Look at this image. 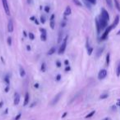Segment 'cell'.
<instances>
[{
    "mask_svg": "<svg viewBox=\"0 0 120 120\" xmlns=\"http://www.w3.org/2000/svg\"><path fill=\"white\" fill-rule=\"evenodd\" d=\"M99 25H100V28L101 30H104V29H105L106 27H107V25H108V22H109V20L106 19L105 17H104L103 16H99Z\"/></svg>",
    "mask_w": 120,
    "mask_h": 120,
    "instance_id": "cell-1",
    "label": "cell"
},
{
    "mask_svg": "<svg viewBox=\"0 0 120 120\" xmlns=\"http://www.w3.org/2000/svg\"><path fill=\"white\" fill-rule=\"evenodd\" d=\"M113 29H114V27H113L112 25H109V26H108L107 28H106V30H105V31H104V33L103 34V35L101 36V40L106 39V38H107V37H108V35H109V32H110L111 30H113Z\"/></svg>",
    "mask_w": 120,
    "mask_h": 120,
    "instance_id": "cell-2",
    "label": "cell"
},
{
    "mask_svg": "<svg viewBox=\"0 0 120 120\" xmlns=\"http://www.w3.org/2000/svg\"><path fill=\"white\" fill-rule=\"evenodd\" d=\"M67 36L65 38V39H64L63 43H62V45H61L59 49H58V54H62L64 52H65L66 46H67Z\"/></svg>",
    "mask_w": 120,
    "mask_h": 120,
    "instance_id": "cell-3",
    "label": "cell"
},
{
    "mask_svg": "<svg viewBox=\"0 0 120 120\" xmlns=\"http://www.w3.org/2000/svg\"><path fill=\"white\" fill-rule=\"evenodd\" d=\"M2 2H3V8H4L5 12H6L7 15L9 16L10 15V10H9V7H8V1H7V0H2Z\"/></svg>",
    "mask_w": 120,
    "mask_h": 120,
    "instance_id": "cell-4",
    "label": "cell"
},
{
    "mask_svg": "<svg viewBox=\"0 0 120 120\" xmlns=\"http://www.w3.org/2000/svg\"><path fill=\"white\" fill-rule=\"evenodd\" d=\"M106 76H107V70H101L99 72V74H98V79H100V80H102V79H104Z\"/></svg>",
    "mask_w": 120,
    "mask_h": 120,
    "instance_id": "cell-5",
    "label": "cell"
},
{
    "mask_svg": "<svg viewBox=\"0 0 120 120\" xmlns=\"http://www.w3.org/2000/svg\"><path fill=\"white\" fill-rule=\"evenodd\" d=\"M55 26V21H54V15H52L51 17H50V28L54 29Z\"/></svg>",
    "mask_w": 120,
    "mask_h": 120,
    "instance_id": "cell-6",
    "label": "cell"
},
{
    "mask_svg": "<svg viewBox=\"0 0 120 120\" xmlns=\"http://www.w3.org/2000/svg\"><path fill=\"white\" fill-rule=\"evenodd\" d=\"M19 101H20V95L17 93V92H16L15 93V96H14V105H18L19 104Z\"/></svg>",
    "mask_w": 120,
    "mask_h": 120,
    "instance_id": "cell-7",
    "label": "cell"
},
{
    "mask_svg": "<svg viewBox=\"0 0 120 120\" xmlns=\"http://www.w3.org/2000/svg\"><path fill=\"white\" fill-rule=\"evenodd\" d=\"M8 32H12L13 31V24H12V20H9V21H8Z\"/></svg>",
    "mask_w": 120,
    "mask_h": 120,
    "instance_id": "cell-8",
    "label": "cell"
},
{
    "mask_svg": "<svg viewBox=\"0 0 120 120\" xmlns=\"http://www.w3.org/2000/svg\"><path fill=\"white\" fill-rule=\"evenodd\" d=\"M19 71H20V75H21V77H25V75H26V71H25V70L23 69L22 66H21L20 65L19 67Z\"/></svg>",
    "mask_w": 120,
    "mask_h": 120,
    "instance_id": "cell-9",
    "label": "cell"
},
{
    "mask_svg": "<svg viewBox=\"0 0 120 120\" xmlns=\"http://www.w3.org/2000/svg\"><path fill=\"white\" fill-rule=\"evenodd\" d=\"M29 99H30V96H29V93L26 92V96H25V100H24V105H26L29 103Z\"/></svg>",
    "mask_w": 120,
    "mask_h": 120,
    "instance_id": "cell-10",
    "label": "cell"
},
{
    "mask_svg": "<svg viewBox=\"0 0 120 120\" xmlns=\"http://www.w3.org/2000/svg\"><path fill=\"white\" fill-rule=\"evenodd\" d=\"M61 95H62V92H60V93H58V95H57L56 96H55V98H54V99L53 103H52V104H53V105H55V104H56V103L58 101V100L60 99V96H61Z\"/></svg>",
    "mask_w": 120,
    "mask_h": 120,
    "instance_id": "cell-11",
    "label": "cell"
},
{
    "mask_svg": "<svg viewBox=\"0 0 120 120\" xmlns=\"http://www.w3.org/2000/svg\"><path fill=\"white\" fill-rule=\"evenodd\" d=\"M95 24H96V30H97V33H98V34H99V33H100L101 28H100V25H99V20H98V19H96Z\"/></svg>",
    "mask_w": 120,
    "mask_h": 120,
    "instance_id": "cell-12",
    "label": "cell"
},
{
    "mask_svg": "<svg viewBox=\"0 0 120 120\" xmlns=\"http://www.w3.org/2000/svg\"><path fill=\"white\" fill-rule=\"evenodd\" d=\"M119 16H116V18H115V20H114V23L112 24L113 27H114V28H115V27L117 26V25L119 24Z\"/></svg>",
    "mask_w": 120,
    "mask_h": 120,
    "instance_id": "cell-13",
    "label": "cell"
},
{
    "mask_svg": "<svg viewBox=\"0 0 120 120\" xmlns=\"http://www.w3.org/2000/svg\"><path fill=\"white\" fill-rule=\"evenodd\" d=\"M72 13V11H71V8L70 7H67V8H66L65 11H64V14H65V16H69V15Z\"/></svg>",
    "mask_w": 120,
    "mask_h": 120,
    "instance_id": "cell-14",
    "label": "cell"
},
{
    "mask_svg": "<svg viewBox=\"0 0 120 120\" xmlns=\"http://www.w3.org/2000/svg\"><path fill=\"white\" fill-rule=\"evenodd\" d=\"M114 4H115L116 8L118 9V11H120V4H119V0H114Z\"/></svg>",
    "mask_w": 120,
    "mask_h": 120,
    "instance_id": "cell-15",
    "label": "cell"
},
{
    "mask_svg": "<svg viewBox=\"0 0 120 120\" xmlns=\"http://www.w3.org/2000/svg\"><path fill=\"white\" fill-rule=\"evenodd\" d=\"M40 38H41L42 41H46L47 37H46V33H42L41 36H40Z\"/></svg>",
    "mask_w": 120,
    "mask_h": 120,
    "instance_id": "cell-16",
    "label": "cell"
},
{
    "mask_svg": "<svg viewBox=\"0 0 120 120\" xmlns=\"http://www.w3.org/2000/svg\"><path fill=\"white\" fill-rule=\"evenodd\" d=\"M109 61H110V55H109V53H108L106 56V65H109Z\"/></svg>",
    "mask_w": 120,
    "mask_h": 120,
    "instance_id": "cell-17",
    "label": "cell"
},
{
    "mask_svg": "<svg viewBox=\"0 0 120 120\" xmlns=\"http://www.w3.org/2000/svg\"><path fill=\"white\" fill-rule=\"evenodd\" d=\"M116 74H117L118 77H119L120 76V63L117 66V70H116Z\"/></svg>",
    "mask_w": 120,
    "mask_h": 120,
    "instance_id": "cell-18",
    "label": "cell"
},
{
    "mask_svg": "<svg viewBox=\"0 0 120 120\" xmlns=\"http://www.w3.org/2000/svg\"><path fill=\"white\" fill-rule=\"evenodd\" d=\"M72 1H73V3H75L76 5H77V6H79V7H82V3H81L79 0H72Z\"/></svg>",
    "mask_w": 120,
    "mask_h": 120,
    "instance_id": "cell-19",
    "label": "cell"
},
{
    "mask_svg": "<svg viewBox=\"0 0 120 120\" xmlns=\"http://www.w3.org/2000/svg\"><path fill=\"white\" fill-rule=\"evenodd\" d=\"M106 3H107L108 6H109V8H112V7H113V2H112V0H106Z\"/></svg>",
    "mask_w": 120,
    "mask_h": 120,
    "instance_id": "cell-20",
    "label": "cell"
},
{
    "mask_svg": "<svg viewBox=\"0 0 120 120\" xmlns=\"http://www.w3.org/2000/svg\"><path fill=\"white\" fill-rule=\"evenodd\" d=\"M95 110H93L92 112H91L90 114H87V115L86 116V119H88V118H91V117H92V116H93V115H94V114H95Z\"/></svg>",
    "mask_w": 120,
    "mask_h": 120,
    "instance_id": "cell-21",
    "label": "cell"
},
{
    "mask_svg": "<svg viewBox=\"0 0 120 120\" xmlns=\"http://www.w3.org/2000/svg\"><path fill=\"white\" fill-rule=\"evenodd\" d=\"M54 52H55V48H52L50 51H49L48 54H49V55H52V54L54 53Z\"/></svg>",
    "mask_w": 120,
    "mask_h": 120,
    "instance_id": "cell-22",
    "label": "cell"
},
{
    "mask_svg": "<svg viewBox=\"0 0 120 120\" xmlns=\"http://www.w3.org/2000/svg\"><path fill=\"white\" fill-rule=\"evenodd\" d=\"M62 32L60 31L59 36H58V43H60L61 42V40H62Z\"/></svg>",
    "mask_w": 120,
    "mask_h": 120,
    "instance_id": "cell-23",
    "label": "cell"
},
{
    "mask_svg": "<svg viewBox=\"0 0 120 120\" xmlns=\"http://www.w3.org/2000/svg\"><path fill=\"white\" fill-rule=\"evenodd\" d=\"M29 38L30 40H33L35 38V35H34L33 33H29Z\"/></svg>",
    "mask_w": 120,
    "mask_h": 120,
    "instance_id": "cell-24",
    "label": "cell"
},
{
    "mask_svg": "<svg viewBox=\"0 0 120 120\" xmlns=\"http://www.w3.org/2000/svg\"><path fill=\"white\" fill-rule=\"evenodd\" d=\"M8 44L9 45V46L12 45V38L11 37H8Z\"/></svg>",
    "mask_w": 120,
    "mask_h": 120,
    "instance_id": "cell-25",
    "label": "cell"
},
{
    "mask_svg": "<svg viewBox=\"0 0 120 120\" xmlns=\"http://www.w3.org/2000/svg\"><path fill=\"white\" fill-rule=\"evenodd\" d=\"M40 21H41L42 24H45V16H41V17H40Z\"/></svg>",
    "mask_w": 120,
    "mask_h": 120,
    "instance_id": "cell-26",
    "label": "cell"
},
{
    "mask_svg": "<svg viewBox=\"0 0 120 120\" xmlns=\"http://www.w3.org/2000/svg\"><path fill=\"white\" fill-rule=\"evenodd\" d=\"M86 1H87L88 3H91V4H95L96 3V0H86Z\"/></svg>",
    "mask_w": 120,
    "mask_h": 120,
    "instance_id": "cell-27",
    "label": "cell"
},
{
    "mask_svg": "<svg viewBox=\"0 0 120 120\" xmlns=\"http://www.w3.org/2000/svg\"><path fill=\"white\" fill-rule=\"evenodd\" d=\"M103 49H104V48H102V49H99V52H97V56H98V57H99V56H100V54L102 53V52H103Z\"/></svg>",
    "mask_w": 120,
    "mask_h": 120,
    "instance_id": "cell-28",
    "label": "cell"
},
{
    "mask_svg": "<svg viewBox=\"0 0 120 120\" xmlns=\"http://www.w3.org/2000/svg\"><path fill=\"white\" fill-rule=\"evenodd\" d=\"M92 51H93L92 48H88V55H91L92 53Z\"/></svg>",
    "mask_w": 120,
    "mask_h": 120,
    "instance_id": "cell-29",
    "label": "cell"
},
{
    "mask_svg": "<svg viewBox=\"0 0 120 120\" xmlns=\"http://www.w3.org/2000/svg\"><path fill=\"white\" fill-rule=\"evenodd\" d=\"M108 94H104V95H102L100 96V99H104V98H107L108 97Z\"/></svg>",
    "mask_w": 120,
    "mask_h": 120,
    "instance_id": "cell-30",
    "label": "cell"
},
{
    "mask_svg": "<svg viewBox=\"0 0 120 120\" xmlns=\"http://www.w3.org/2000/svg\"><path fill=\"white\" fill-rule=\"evenodd\" d=\"M45 63H43V64H42V67H41V70H42V71H43V72H45Z\"/></svg>",
    "mask_w": 120,
    "mask_h": 120,
    "instance_id": "cell-31",
    "label": "cell"
},
{
    "mask_svg": "<svg viewBox=\"0 0 120 120\" xmlns=\"http://www.w3.org/2000/svg\"><path fill=\"white\" fill-rule=\"evenodd\" d=\"M45 11H46V12H49L50 11V7H48V6H46L45 8Z\"/></svg>",
    "mask_w": 120,
    "mask_h": 120,
    "instance_id": "cell-32",
    "label": "cell"
},
{
    "mask_svg": "<svg viewBox=\"0 0 120 120\" xmlns=\"http://www.w3.org/2000/svg\"><path fill=\"white\" fill-rule=\"evenodd\" d=\"M56 65L58 67H61V62L60 61H57L56 62Z\"/></svg>",
    "mask_w": 120,
    "mask_h": 120,
    "instance_id": "cell-33",
    "label": "cell"
},
{
    "mask_svg": "<svg viewBox=\"0 0 120 120\" xmlns=\"http://www.w3.org/2000/svg\"><path fill=\"white\" fill-rule=\"evenodd\" d=\"M40 30L42 32V33H46V30H44V29H40Z\"/></svg>",
    "mask_w": 120,
    "mask_h": 120,
    "instance_id": "cell-34",
    "label": "cell"
},
{
    "mask_svg": "<svg viewBox=\"0 0 120 120\" xmlns=\"http://www.w3.org/2000/svg\"><path fill=\"white\" fill-rule=\"evenodd\" d=\"M60 79H61V75H59V74H58V76H57V80H60Z\"/></svg>",
    "mask_w": 120,
    "mask_h": 120,
    "instance_id": "cell-35",
    "label": "cell"
},
{
    "mask_svg": "<svg viewBox=\"0 0 120 120\" xmlns=\"http://www.w3.org/2000/svg\"><path fill=\"white\" fill-rule=\"evenodd\" d=\"M20 117H21V114H18V115L17 116V118H16V120H17L18 119H20Z\"/></svg>",
    "mask_w": 120,
    "mask_h": 120,
    "instance_id": "cell-36",
    "label": "cell"
},
{
    "mask_svg": "<svg viewBox=\"0 0 120 120\" xmlns=\"http://www.w3.org/2000/svg\"><path fill=\"white\" fill-rule=\"evenodd\" d=\"M65 70L66 71H69V70H70V67H67V68L65 69Z\"/></svg>",
    "mask_w": 120,
    "mask_h": 120,
    "instance_id": "cell-37",
    "label": "cell"
},
{
    "mask_svg": "<svg viewBox=\"0 0 120 120\" xmlns=\"http://www.w3.org/2000/svg\"><path fill=\"white\" fill-rule=\"evenodd\" d=\"M118 105H120V100H119V101H118Z\"/></svg>",
    "mask_w": 120,
    "mask_h": 120,
    "instance_id": "cell-38",
    "label": "cell"
},
{
    "mask_svg": "<svg viewBox=\"0 0 120 120\" xmlns=\"http://www.w3.org/2000/svg\"><path fill=\"white\" fill-rule=\"evenodd\" d=\"M104 120H110V118H105Z\"/></svg>",
    "mask_w": 120,
    "mask_h": 120,
    "instance_id": "cell-39",
    "label": "cell"
},
{
    "mask_svg": "<svg viewBox=\"0 0 120 120\" xmlns=\"http://www.w3.org/2000/svg\"><path fill=\"white\" fill-rule=\"evenodd\" d=\"M65 64L66 65H68V60H65Z\"/></svg>",
    "mask_w": 120,
    "mask_h": 120,
    "instance_id": "cell-40",
    "label": "cell"
},
{
    "mask_svg": "<svg viewBox=\"0 0 120 120\" xmlns=\"http://www.w3.org/2000/svg\"><path fill=\"white\" fill-rule=\"evenodd\" d=\"M27 50H28V51H30V46H27Z\"/></svg>",
    "mask_w": 120,
    "mask_h": 120,
    "instance_id": "cell-41",
    "label": "cell"
},
{
    "mask_svg": "<svg viewBox=\"0 0 120 120\" xmlns=\"http://www.w3.org/2000/svg\"><path fill=\"white\" fill-rule=\"evenodd\" d=\"M23 34H24V36H26V31L23 32Z\"/></svg>",
    "mask_w": 120,
    "mask_h": 120,
    "instance_id": "cell-42",
    "label": "cell"
},
{
    "mask_svg": "<svg viewBox=\"0 0 120 120\" xmlns=\"http://www.w3.org/2000/svg\"><path fill=\"white\" fill-rule=\"evenodd\" d=\"M66 114H67V113H64V114H63V115H62V118H63L64 116H66Z\"/></svg>",
    "mask_w": 120,
    "mask_h": 120,
    "instance_id": "cell-43",
    "label": "cell"
},
{
    "mask_svg": "<svg viewBox=\"0 0 120 120\" xmlns=\"http://www.w3.org/2000/svg\"><path fill=\"white\" fill-rule=\"evenodd\" d=\"M117 35H120V30H119V31L117 33Z\"/></svg>",
    "mask_w": 120,
    "mask_h": 120,
    "instance_id": "cell-44",
    "label": "cell"
}]
</instances>
